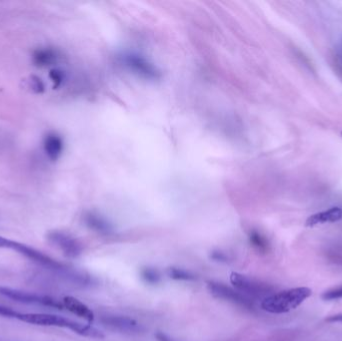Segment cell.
<instances>
[{
	"label": "cell",
	"instance_id": "2e32d148",
	"mask_svg": "<svg viewBox=\"0 0 342 341\" xmlns=\"http://www.w3.org/2000/svg\"><path fill=\"white\" fill-rule=\"evenodd\" d=\"M139 275H140L141 279L149 285H157L162 280L160 271L150 266L141 267Z\"/></svg>",
	"mask_w": 342,
	"mask_h": 341
},
{
	"label": "cell",
	"instance_id": "52a82bcc",
	"mask_svg": "<svg viewBox=\"0 0 342 341\" xmlns=\"http://www.w3.org/2000/svg\"><path fill=\"white\" fill-rule=\"evenodd\" d=\"M0 294L9 299L21 302V303L41 305V306L51 307L57 310L64 309L62 302L51 296H48V295H41L36 293L26 292V291H22L19 289H14L11 287H6V286H0Z\"/></svg>",
	"mask_w": 342,
	"mask_h": 341
},
{
	"label": "cell",
	"instance_id": "7a4b0ae2",
	"mask_svg": "<svg viewBox=\"0 0 342 341\" xmlns=\"http://www.w3.org/2000/svg\"><path fill=\"white\" fill-rule=\"evenodd\" d=\"M311 295L312 290L309 287L289 288L268 295L262 299L260 307L262 310L271 314H284L299 307Z\"/></svg>",
	"mask_w": 342,
	"mask_h": 341
},
{
	"label": "cell",
	"instance_id": "e0dca14e",
	"mask_svg": "<svg viewBox=\"0 0 342 341\" xmlns=\"http://www.w3.org/2000/svg\"><path fill=\"white\" fill-rule=\"evenodd\" d=\"M166 273L168 275L169 278L173 279V280L177 281H194L196 280V275L194 273H192L189 270L183 269V268H179V267H175V266H171L169 268H167Z\"/></svg>",
	"mask_w": 342,
	"mask_h": 341
},
{
	"label": "cell",
	"instance_id": "d4e9b609",
	"mask_svg": "<svg viewBox=\"0 0 342 341\" xmlns=\"http://www.w3.org/2000/svg\"><path fill=\"white\" fill-rule=\"evenodd\" d=\"M339 58H340L342 63V41L340 42V46H339Z\"/></svg>",
	"mask_w": 342,
	"mask_h": 341
},
{
	"label": "cell",
	"instance_id": "9c48e42d",
	"mask_svg": "<svg viewBox=\"0 0 342 341\" xmlns=\"http://www.w3.org/2000/svg\"><path fill=\"white\" fill-rule=\"evenodd\" d=\"M100 322L105 328L123 334L138 335L144 331V328L137 321L124 315L105 314L101 316Z\"/></svg>",
	"mask_w": 342,
	"mask_h": 341
},
{
	"label": "cell",
	"instance_id": "277c9868",
	"mask_svg": "<svg viewBox=\"0 0 342 341\" xmlns=\"http://www.w3.org/2000/svg\"><path fill=\"white\" fill-rule=\"evenodd\" d=\"M117 61L130 72L148 81H157L161 77L157 66L145 56L133 51H123L117 55Z\"/></svg>",
	"mask_w": 342,
	"mask_h": 341
},
{
	"label": "cell",
	"instance_id": "ac0fdd59",
	"mask_svg": "<svg viewBox=\"0 0 342 341\" xmlns=\"http://www.w3.org/2000/svg\"><path fill=\"white\" fill-rule=\"evenodd\" d=\"M49 78L53 83V88H58L66 81V73L61 68H52L49 71Z\"/></svg>",
	"mask_w": 342,
	"mask_h": 341
},
{
	"label": "cell",
	"instance_id": "d6986e66",
	"mask_svg": "<svg viewBox=\"0 0 342 341\" xmlns=\"http://www.w3.org/2000/svg\"><path fill=\"white\" fill-rule=\"evenodd\" d=\"M26 87L29 88L32 92L41 94L43 93L45 90V85L44 82L41 81L38 76L35 75H31L28 81H26Z\"/></svg>",
	"mask_w": 342,
	"mask_h": 341
},
{
	"label": "cell",
	"instance_id": "7402d4cb",
	"mask_svg": "<svg viewBox=\"0 0 342 341\" xmlns=\"http://www.w3.org/2000/svg\"><path fill=\"white\" fill-rule=\"evenodd\" d=\"M209 258H210L211 260L217 261V262H223V263H226V262H228V261L231 259L230 256H229L226 252H224V251H222V250H218V249H215V250L210 251V253H209Z\"/></svg>",
	"mask_w": 342,
	"mask_h": 341
},
{
	"label": "cell",
	"instance_id": "ba28073f",
	"mask_svg": "<svg viewBox=\"0 0 342 341\" xmlns=\"http://www.w3.org/2000/svg\"><path fill=\"white\" fill-rule=\"evenodd\" d=\"M46 239L61 253L70 259L79 257L83 252V246L81 241L71 234L62 230H50L46 234Z\"/></svg>",
	"mask_w": 342,
	"mask_h": 341
},
{
	"label": "cell",
	"instance_id": "484cf974",
	"mask_svg": "<svg viewBox=\"0 0 342 341\" xmlns=\"http://www.w3.org/2000/svg\"><path fill=\"white\" fill-rule=\"evenodd\" d=\"M341 135H342V132H341Z\"/></svg>",
	"mask_w": 342,
	"mask_h": 341
},
{
	"label": "cell",
	"instance_id": "3957f363",
	"mask_svg": "<svg viewBox=\"0 0 342 341\" xmlns=\"http://www.w3.org/2000/svg\"><path fill=\"white\" fill-rule=\"evenodd\" d=\"M21 321L38 325V326H51L59 328H68L77 334L90 338H104L103 332L99 329L88 325L83 324L77 321L71 320L63 316L49 314V313H22Z\"/></svg>",
	"mask_w": 342,
	"mask_h": 341
},
{
	"label": "cell",
	"instance_id": "603a6c76",
	"mask_svg": "<svg viewBox=\"0 0 342 341\" xmlns=\"http://www.w3.org/2000/svg\"><path fill=\"white\" fill-rule=\"evenodd\" d=\"M325 321L328 323H342V313L330 315L325 319Z\"/></svg>",
	"mask_w": 342,
	"mask_h": 341
},
{
	"label": "cell",
	"instance_id": "ffe728a7",
	"mask_svg": "<svg viewBox=\"0 0 342 341\" xmlns=\"http://www.w3.org/2000/svg\"><path fill=\"white\" fill-rule=\"evenodd\" d=\"M321 298L325 301L338 300L342 299V285L331 288L322 293Z\"/></svg>",
	"mask_w": 342,
	"mask_h": 341
},
{
	"label": "cell",
	"instance_id": "5bb4252c",
	"mask_svg": "<svg viewBox=\"0 0 342 341\" xmlns=\"http://www.w3.org/2000/svg\"><path fill=\"white\" fill-rule=\"evenodd\" d=\"M64 309L68 310L72 314L83 318L84 320L92 323L95 318L94 312L83 302L73 296H65L62 300Z\"/></svg>",
	"mask_w": 342,
	"mask_h": 341
},
{
	"label": "cell",
	"instance_id": "4fadbf2b",
	"mask_svg": "<svg viewBox=\"0 0 342 341\" xmlns=\"http://www.w3.org/2000/svg\"><path fill=\"white\" fill-rule=\"evenodd\" d=\"M342 219V208L335 206L331 207L327 210L320 211L317 213H314L310 215L306 221L305 226L306 227H315L317 225L326 224V223H334Z\"/></svg>",
	"mask_w": 342,
	"mask_h": 341
},
{
	"label": "cell",
	"instance_id": "5b68a950",
	"mask_svg": "<svg viewBox=\"0 0 342 341\" xmlns=\"http://www.w3.org/2000/svg\"><path fill=\"white\" fill-rule=\"evenodd\" d=\"M207 290L209 293L217 299L220 300L228 301L234 305L240 306L242 308L253 310L255 307L254 301L247 296H245L240 291L237 289L230 287L226 285L223 282L219 281H208L207 282Z\"/></svg>",
	"mask_w": 342,
	"mask_h": 341
},
{
	"label": "cell",
	"instance_id": "8992f818",
	"mask_svg": "<svg viewBox=\"0 0 342 341\" xmlns=\"http://www.w3.org/2000/svg\"><path fill=\"white\" fill-rule=\"evenodd\" d=\"M230 282L235 289L253 301L260 298L264 299L270 295L272 290V287L268 284L251 279L238 272H232L230 274Z\"/></svg>",
	"mask_w": 342,
	"mask_h": 341
},
{
	"label": "cell",
	"instance_id": "9a60e30c",
	"mask_svg": "<svg viewBox=\"0 0 342 341\" xmlns=\"http://www.w3.org/2000/svg\"><path fill=\"white\" fill-rule=\"evenodd\" d=\"M248 239L251 244V246L260 253H266L269 250V242L267 238L262 235L261 233L257 230H252L249 232Z\"/></svg>",
	"mask_w": 342,
	"mask_h": 341
},
{
	"label": "cell",
	"instance_id": "7c38bea8",
	"mask_svg": "<svg viewBox=\"0 0 342 341\" xmlns=\"http://www.w3.org/2000/svg\"><path fill=\"white\" fill-rule=\"evenodd\" d=\"M83 221L89 229L101 235H110L114 231L113 225L109 221L93 211L86 212L83 215Z\"/></svg>",
	"mask_w": 342,
	"mask_h": 341
},
{
	"label": "cell",
	"instance_id": "44dd1931",
	"mask_svg": "<svg viewBox=\"0 0 342 341\" xmlns=\"http://www.w3.org/2000/svg\"><path fill=\"white\" fill-rule=\"evenodd\" d=\"M21 315H22L21 312H18L16 310H13L12 308L0 305V316L7 317V318H14V319L21 320Z\"/></svg>",
	"mask_w": 342,
	"mask_h": 341
},
{
	"label": "cell",
	"instance_id": "8fae6325",
	"mask_svg": "<svg viewBox=\"0 0 342 341\" xmlns=\"http://www.w3.org/2000/svg\"><path fill=\"white\" fill-rule=\"evenodd\" d=\"M42 148L45 156L49 161H58L64 150V141L57 132L50 131L43 137Z\"/></svg>",
	"mask_w": 342,
	"mask_h": 341
},
{
	"label": "cell",
	"instance_id": "6da1fadb",
	"mask_svg": "<svg viewBox=\"0 0 342 341\" xmlns=\"http://www.w3.org/2000/svg\"><path fill=\"white\" fill-rule=\"evenodd\" d=\"M0 248L2 249H9L13 250L21 255L25 256L26 258L39 264L43 267H46L48 269H52L54 271H57L59 273H63L66 277L70 278L74 282H78L83 284L86 279V274L81 273L78 271L72 270L69 267H67L65 264L61 263L59 261L44 254L39 250L28 246L24 243H21L16 240H12L9 238H5L3 236H0Z\"/></svg>",
	"mask_w": 342,
	"mask_h": 341
},
{
	"label": "cell",
	"instance_id": "30bf717a",
	"mask_svg": "<svg viewBox=\"0 0 342 341\" xmlns=\"http://www.w3.org/2000/svg\"><path fill=\"white\" fill-rule=\"evenodd\" d=\"M61 52L50 46H42L36 48L31 55V61L33 65L37 68H46L54 66L61 61Z\"/></svg>",
	"mask_w": 342,
	"mask_h": 341
},
{
	"label": "cell",
	"instance_id": "cb8c5ba5",
	"mask_svg": "<svg viewBox=\"0 0 342 341\" xmlns=\"http://www.w3.org/2000/svg\"><path fill=\"white\" fill-rule=\"evenodd\" d=\"M154 337L156 338L157 341H174L170 336H168L167 334H165L164 332L162 331H157L155 334H154Z\"/></svg>",
	"mask_w": 342,
	"mask_h": 341
}]
</instances>
